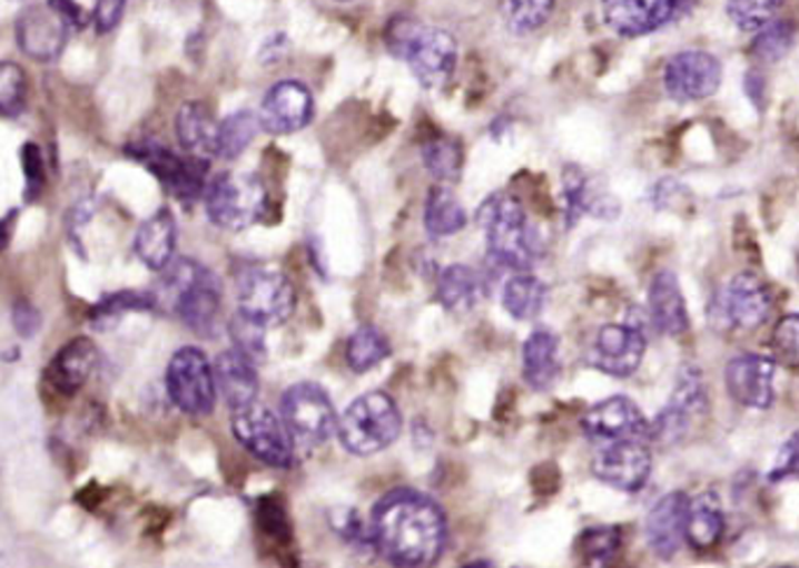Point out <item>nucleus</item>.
Instances as JSON below:
<instances>
[{
    "mask_svg": "<svg viewBox=\"0 0 799 568\" xmlns=\"http://www.w3.org/2000/svg\"><path fill=\"white\" fill-rule=\"evenodd\" d=\"M374 552L403 568L433 566L446 550L450 525L442 506L418 489L400 487L372 508Z\"/></svg>",
    "mask_w": 799,
    "mask_h": 568,
    "instance_id": "f257e3e1",
    "label": "nucleus"
},
{
    "mask_svg": "<svg viewBox=\"0 0 799 568\" xmlns=\"http://www.w3.org/2000/svg\"><path fill=\"white\" fill-rule=\"evenodd\" d=\"M477 225L493 265L512 272L531 270L537 255V236L520 199L507 193L486 197L477 208Z\"/></svg>",
    "mask_w": 799,
    "mask_h": 568,
    "instance_id": "f03ea898",
    "label": "nucleus"
},
{
    "mask_svg": "<svg viewBox=\"0 0 799 568\" xmlns=\"http://www.w3.org/2000/svg\"><path fill=\"white\" fill-rule=\"evenodd\" d=\"M161 288L171 302V310L187 327L199 335L214 333L223 306V283L216 272L197 259L185 257L167 267Z\"/></svg>",
    "mask_w": 799,
    "mask_h": 568,
    "instance_id": "7ed1b4c3",
    "label": "nucleus"
},
{
    "mask_svg": "<svg viewBox=\"0 0 799 568\" xmlns=\"http://www.w3.org/2000/svg\"><path fill=\"white\" fill-rule=\"evenodd\" d=\"M403 431V414L384 391L356 398L337 421V438L348 454L372 457L388 449Z\"/></svg>",
    "mask_w": 799,
    "mask_h": 568,
    "instance_id": "20e7f679",
    "label": "nucleus"
},
{
    "mask_svg": "<svg viewBox=\"0 0 799 568\" xmlns=\"http://www.w3.org/2000/svg\"><path fill=\"white\" fill-rule=\"evenodd\" d=\"M388 42L426 89H442L454 78L458 45L452 33L435 27H421V23H400L397 33L391 36Z\"/></svg>",
    "mask_w": 799,
    "mask_h": 568,
    "instance_id": "39448f33",
    "label": "nucleus"
},
{
    "mask_svg": "<svg viewBox=\"0 0 799 568\" xmlns=\"http://www.w3.org/2000/svg\"><path fill=\"white\" fill-rule=\"evenodd\" d=\"M206 216L220 229L244 232L267 213V187L257 174H220L206 185Z\"/></svg>",
    "mask_w": 799,
    "mask_h": 568,
    "instance_id": "423d86ee",
    "label": "nucleus"
},
{
    "mask_svg": "<svg viewBox=\"0 0 799 568\" xmlns=\"http://www.w3.org/2000/svg\"><path fill=\"white\" fill-rule=\"evenodd\" d=\"M231 435L260 463L286 470L295 461V447L288 425L260 402H248L244 408L231 410Z\"/></svg>",
    "mask_w": 799,
    "mask_h": 568,
    "instance_id": "0eeeda50",
    "label": "nucleus"
},
{
    "mask_svg": "<svg viewBox=\"0 0 799 568\" xmlns=\"http://www.w3.org/2000/svg\"><path fill=\"white\" fill-rule=\"evenodd\" d=\"M239 314L260 323L263 327H278L290 321L297 306L293 281L272 267H246L237 281Z\"/></svg>",
    "mask_w": 799,
    "mask_h": 568,
    "instance_id": "6e6552de",
    "label": "nucleus"
},
{
    "mask_svg": "<svg viewBox=\"0 0 799 568\" xmlns=\"http://www.w3.org/2000/svg\"><path fill=\"white\" fill-rule=\"evenodd\" d=\"M771 306L773 297L767 283L756 274L741 272L727 281L713 297L709 314L716 327L724 333H750L767 321Z\"/></svg>",
    "mask_w": 799,
    "mask_h": 568,
    "instance_id": "1a4fd4ad",
    "label": "nucleus"
},
{
    "mask_svg": "<svg viewBox=\"0 0 799 568\" xmlns=\"http://www.w3.org/2000/svg\"><path fill=\"white\" fill-rule=\"evenodd\" d=\"M280 419L293 440L318 447L337 433V412L331 395L314 382L293 384L280 395Z\"/></svg>",
    "mask_w": 799,
    "mask_h": 568,
    "instance_id": "9d476101",
    "label": "nucleus"
},
{
    "mask_svg": "<svg viewBox=\"0 0 799 568\" xmlns=\"http://www.w3.org/2000/svg\"><path fill=\"white\" fill-rule=\"evenodd\" d=\"M167 391L174 405L190 417H208L216 408V374L197 346L178 349L167 368Z\"/></svg>",
    "mask_w": 799,
    "mask_h": 568,
    "instance_id": "9b49d317",
    "label": "nucleus"
},
{
    "mask_svg": "<svg viewBox=\"0 0 799 568\" xmlns=\"http://www.w3.org/2000/svg\"><path fill=\"white\" fill-rule=\"evenodd\" d=\"M127 155L144 164V167L164 185V189H169L176 199L185 204L199 199L206 193L208 159H199L193 155L180 157L169 148L152 144V140L127 146Z\"/></svg>",
    "mask_w": 799,
    "mask_h": 568,
    "instance_id": "f8f14e48",
    "label": "nucleus"
},
{
    "mask_svg": "<svg viewBox=\"0 0 799 568\" xmlns=\"http://www.w3.org/2000/svg\"><path fill=\"white\" fill-rule=\"evenodd\" d=\"M645 346L648 342L639 323H608L599 330L590 351H586V363L608 376L627 379L641 368Z\"/></svg>",
    "mask_w": 799,
    "mask_h": 568,
    "instance_id": "ddd939ff",
    "label": "nucleus"
},
{
    "mask_svg": "<svg viewBox=\"0 0 799 568\" xmlns=\"http://www.w3.org/2000/svg\"><path fill=\"white\" fill-rule=\"evenodd\" d=\"M594 478L618 491H641L652 472V454L645 440H618L601 444L592 461Z\"/></svg>",
    "mask_w": 799,
    "mask_h": 568,
    "instance_id": "4468645a",
    "label": "nucleus"
},
{
    "mask_svg": "<svg viewBox=\"0 0 799 568\" xmlns=\"http://www.w3.org/2000/svg\"><path fill=\"white\" fill-rule=\"evenodd\" d=\"M582 433L596 444L618 440H650V423L631 398L613 395L586 410L582 417Z\"/></svg>",
    "mask_w": 799,
    "mask_h": 568,
    "instance_id": "2eb2a0df",
    "label": "nucleus"
},
{
    "mask_svg": "<svg viewBox=\"0 0 799 568\" xmlns=\"http://www.w3.org/2000/svg\"><path fill=\"white\" fill-rule=\"evenodd\" d=\"M722 80L720 61L701 50L678 52L664 66V89L680 104L709 99L718 91Z\"/></svg>",
    "mask_w": 799,
    "mask_h": 568,
    "instance_id": "dca6fc26",
    "label": "nucleus"
},
{
    "mask_svg": "<svg viewBox=\"0 0 799 568\" xmlns=\"http://www.w3.org/2000/svg\"><path fill=\"white\" fill-rule=\"evenodd\" d=\"M21 52L36 61H55L66 47L68 19L52 6H31L14 23Z\"/></svg>",
    "mask_w": 799,
    "mask_h": 568,
    "instance_id": "f3484780",
    "label": "nucleus"
},
{
    "mask_svg": "<svg viewBox=\"0 0 799 568\" xmlns=\"http://www.w3.org/2000/svg\"><path fill=\"white\" fill-rule=\"evenodd\" d=\"M777 363L760 353H741L724 368V386L743 408L769 410L773 405Z\"/></svg>",
    "mask_w": 799,
    "mask_h": 568,
    "instance_id": "a211bd4d",
    "label": "nucleus"
},
{
    "mask_svg": "<svg viewBox=\"0 0 799 568\" xmlns=\"http://www.w3.org/2000/svg\"><path fill=\"white\" fill-rule=\"evenodd\" d=\"M260 127L269 134L286 136L307 127L314 117L312 91L297 80L274 85L260 106Z\"/></svg>",
    "mask_w": 799,
    "mask_h": 568,
    "instance_id": "6ab92c4d",
    "label": "nucleus"
},
{
    "mask_svg": "<svg viewBox=\"0 0 799 568\" xmlns=\"http://www.w3.org/2000/svg\"><path fill=\"white\" fill-rule=\"evenodd\" d=\"M690 496L685 491H671L652 506L645 517L648 548L660 557L671 559L685 540Z\"/></svg>",
    "mask_w": 799,
    "mask_h": 568,
    "instance_id": "aec40b11",
    "label": "nucleus"
},
{
    "mask_svg": "<svg viewBox=\"0 0 799 568\" xmlns=\"http://www.w3.org/2000/svg\"><path fill=\"white\" fill-rule=\"evenodd\" d=\"M678 0H601L603 19L624 38L648 36L673 17Z\"/></svg>",
    "mask_w": 799,
    "mask_h": 568,
    "instance_id": "412c9836",
    "label": "nucleus"
},
{
    "mask_svg": "<svg viewBox=\"0 0 799 568\" xmlns=\"http://www.w3.org/2000/svg\"><path fill=\"white\" fill-rule=\"evenodd\" d=\"M582 216L615 221L620 216V204L603 189H596L582 169L566 167L563 172V221H566V227H575Z\"/></svg>",
    "mask_w": 799,
    "mask_h": 568,
    "instance_id": "4be33fe9",
    "label": "nucleus"
},
{
    "mask_svg": "<svg viewBox=\"0 0 799 568\" xmlns=\"http://www.w3.org/2000/svg\"><path fill=\"white\" fill-rule=\"evenodd\" d=\"M648 319L662 335L680 337L690 330L688 304L673 272H657L648 288Z\"/></svg>",
    "mask_w": 799,
    "mask_h": 568,
    "instance_id": "5701e85b",
    "label": "nucleus"
},
{
    "mask_svg": "<svg viewBox=\"0 0 799 568\" xmlns=\"http://www.w3.org/2000/svg\"><path fill=\"white\" fill-rule=\"evenodd\" d=\"M99 365V349L89 337L68 342L47 368V382L63 395L78 393Z\"/></svg>",
    "mask_w": 799,
    "mask_h": 568,
    "instance_id": "b1692460",
    "label": "nucleus"
},
{
    "mask_svg": "<svg viewBox=\"0 0 799 568\" xmlns=\"http://www.w3.org/2000/svg\"><path fill=\"white\" fill-rule=\"evenodd\" d=\"M176 218L169 208H159L157 213L138 227L134 251L140 263L152 272H164L174 259L176 251Z\"/></svg>",
    "mask_w": 799,
    "mask_h": 568,
    "instance_id": "393cba45",
    "label": "nucleus"
},
{
    "mask_svg": "<svg viewBox=\"0 0 799 568\" xmlns=\"http://www.w3.org/2000/svg\"><path fill=\"white\" fill-rule=\"evenodd\" d=\"M216 389L225 398L229 410H237L257 400L260 391V379H257L255 363L248 361L237 349L223 351L214 363Z\"/></svg>",
    "mask_w": 799,
    "mask_h": 568,
    "instance_id": "a878e982",
    "label": "nucleus"
},
{
    "mask_svg": "<svg viewBox=\"0 0 799 568\" xmlns=\"http://www.w3.org/2000/svg\"><path fill=\"white\" fill-rule=\"evenodd\" d=\"M522 372L524 382L533 391H548L554 386L561 372L556 333L545 327L533 330L522 349Z\"/></svg>",
    "mask_w": 799,
    "mask_h": 568,
    "instance_id": "bb28decb",
    "label": "nucleus"
},
{
    "mask_svg": "<svg viewBox=\"0 0 799 568\" xmlns=\"http://www.w3.org/2000/svg\"><path fill=\"white\" fill-rule=\"evenodd\" d=\"M218 129L220 125L214 120L204 104L190 101L185 104L176 115V134L180 146L187 155L210 159L218 157Z\"/></svg>",
    "mask_w": 799,
    "mask_h": 568,
    "instance_id": "cd10ccee",
    "label": "nucleus"
},
{
    "mask_svg": "<svg viewBox=\"0 0 799 568\" xmlns=\"http://www.w3.org/2000/svg\"><path fill=\"white\" fill-rule=\"evenodd\" d=\"M482 278L467 265H450L437 276V302L444 312L467 314L473 312L482 297Z\"/></svg>",
    "mask_w": 799,
    "mask_h": 568,
    "instance_id": "c85d7f7f",
    "label": "nucleus"
},
{
    "mask_svg": "<svg viewBox=\"0 0 799 568\" xmlns=\"http://www.w3.org/2000/svg\"><path fill=\"white\" fill-rule=\"evenodd\" d=\"M724 533V512L716 491H703L690 501L685 540L699 552L711 550Z\"/></svg>",
    "mask_w": 799,
    "mask_h": 568,
    "instance_id": "c756f323",
    "label": "nucleus"
},
{
    "mask_svg": "<svg viewBox=\"0 0 799 568\" xmlns=\"http://www.w3.org/2000/svg\"><path fill=\"white\" fill-rule=\"evenodd\" d=\"M503 310L516 321H533L545 310L548 286L543 281L526 272H516L505 281L501 293Z\"/></svg>",
    "mask_w": 799,
    "mask_h": 568,
    "instance_id": "7c9ffc66",
    "label": "nucleus"
},
{
    "mask_svg": "<svg viewBox=\"0 0 799 568\" xmlns=\"http://www.w3.org/2000/svg\"><path fill=\"white\" fill-rule=\"evenodd\" d=\"M423 225H426L428 234L435 236V239L452 236L467 225V213L450 187L435 185L431 189L426 208H423Z\"/></svg>",
    "mask_w": 799,
    "mask_h": 568,
    "instance_id": "2f4dec72",
    "label": "nucleus"
},
{
    "mask_svg": "<svg viewBox=\"0 0 799 568\" xmlns=\"http://www.w3.org/2000/svg\"><path fill=\"white\" fill-rule=\"evenodd\" d=\"M391 342L374 325H361L346 342V365L356 374H365L391 356Z\"/></svg>",
    "mask_w": 799,
    "mask_h": 568,
    "instance_id": "473e14b6",
    "label": "nucleus"
},
{
    "mask_svg": "<svg viewBox=\"0 0 799 568\" xmlns=\"http://www.w3.org/2000/svg\"><path fill=\"white\" fill-rule=\"evenodd\" d=\"M667 408L680 417H685L688 421L707 412V408H709L707 384H703V376L694 365L680 368Z\"/></svg>",
    "mask_w": 799,
    "mask_h": 568,
    "instance_id": "72a5a7b5",
    "label": "nucleus"
},
{
    "mask_svg": "<svg viewBox=\"0 0 799 568\" xmlns=\"http://www.w3.org/2000/svg\"><path fill=\"white\" fill-rule=\"evenodd\" d=\"M423 167L440 183H454L463 172V148L456 138L437 136L421 148Z\"/></svg>",
    "mask_w": 799,
    "mask_h": 568,
    "instance_id": "f704fd0d",
    "label": "nucleus"
},
{
    "mask_svg": "<svg viewBox=\"0 0 799 568\" xmlns=\"http://www.w3.org/2000/svg\"><path fill=\"white\" fill-rule=\"evenodd\" d=\"M260 127V117L250 110H239L229 115L218 129V157L237 159L250 144Z\"/></svg>",
    "mask_w": 799,
    "mask_h": 568,
    "instance_id": "c9c22d12",
    "label": "nucleus"
},
{
    "mask_svg": "<svg viewBox=\"0 0 799 568\" xmlns=\"http://www.w3.org/2000/svg\"><path fill=\"white\" fill-rule=\"evenodd\" d=\"M556 0H503V19L512 33H533L545 27Z\"/></svg>",
    "mask_w": 799,
    "mask_h": 568,
    "instance_id": "e433bc0d",
    "label": "nucleus"
},
{
    "mask_svg": "<svg viewBox=\"0 0 799 568\" xmlns=\"http://www.w3.org/2000/svg\"><path fill=\"white\" fill-rule=\"evenodd\" d=\"M622 531L618 527H592L580 536L582 559L590 566H605L620 555Z\"/></svg>",
    "mask_w": 799,
    "mask_h": 568,
    "instance_id": "4c0bfd02",
    "label": "nucleus"
},
{
    "mask_svg": "<svg viewBox=\"0 0 799 568\" xmlns=\"http://www.w3.org/2000/svg\"><path fill=\"white\" fill-rule=\"evenodd\" d=\"M783 0H727V14L743 33L765 29L777 17Z\"/></svg>",
    "mask_w": 799,
    "mask_h": 568,
    "instance_id": "58836bf2",
    "label": "nucleus"
},
{
    "mask_svg": "<svg viewBox=\"0 0 799 568\" xmlns=\"http://www.w3.org/2000/svg\"><path fill=\"white\" fill-rule=\"evenodd\" d=\"M229 340H231V349H237L239 353L248 361L265 363L267 361V342H265V330L260 323H255L250 319H246L244 314L237 312L229 321Z\"/></svg>",
    "mask_w": 799,
    "mask_h": 568,
    "instance_id": "ea45409f",
    "label": "nucleus"
},
{
    "mask_svg": "<svg viewBox=\"0 0 799 568\" xmlns=\"http://www.w3.org/2000/svg\"><path fill=\"white\" fill-rule=\"evenodd\" d=\"M155 302H157V297L148 295V293H134V291L112 293V295H106L97 306H93V310L89 312V319L110 323V319H120L127 312H148V310H152Z\"/></svg>",
    "mask_w": 799,
    "mask_h": 568,
    "instance_id": "a19ab883",
    "label": "nucleus"
},
{
    "mask_svg": "<svg viewBox=\"0 0 799 568\" xmlns=\"http://www.w3.org/2000/svg\"><path fill=\"white\" fill-rule=\"evenodd\" d=\"M771 353L779 365L799 372V314L783 316L773 327Z\"/></svg>",
    "mask_w": 799,
    "mask_h": 568,
    "instance_id": "79ce46f5",
    "label": "nucleus"
},
{
    "mask_svg": "<svg viewBox=\"0 0 799 568\" xmlns=\"http://www.w3.org/2000/svg\"><path fill=\"white\" fill-rule=\"evenodd\" d=\"M27 101V74L12 61H0V115H14Z\"/></svg>",
    "mask_w": 799,
    "mask_h": 568,
    "instance_id": "37998d69",
    "label": "nucleus"
},
{
    "mask_svg": "<svg viewBox=\"0 0 799 568\" xmlns=\"http://www.w3.org/2000/svg\"><path fill=\"white\" fill-rule=\"evenodd\" d=\"M753 45V55L762 61H779L788 55L795 31L788 21H769Z\"/></svg>",
    "mask_w": 799,
    "mask_h": 568,
    "instance_id": "c03bdc74",
    "label": "nucleus"
},
{
    "mask_svg": "<svg viewBox=\"0 0 799 568\" xmlns=\"http://www.w3.org/2000/svg\"><path fill=\"white\" fill-rule=\"evenodd\" d=\"M331 522L335 527V531L339 533V538L348 546H354L361 552H374V540H372V529L369 522L365 525L361 515L354 508H339L333 512Z\"/></svg>",
    "mask_w": 799,
    "mask_h": 568,
    "instance_id": "a18cd8bd",
    "label": "nucleus"
},
{
    "mask_svg": "<svg viewBox=\"0 0 799 568\" xmlns=\"http://www.w3.org/2000/svg\"><path fill=\"white\" fill-rule=\"evenodd\" d=\"M786 480H799V431L792 433L781 444L769 472V482H786Z\"/></svg>",
    "mask_w": 799,
    "mask_h": 568,
    "instance_id": "49530a36",
    "label": "nucleus"
},
{
    "mask_svg": "<svg viewBox=\"0 0 799 568\" xmlns=\"http://www.w3.org/2000/svg\"><path fill=\"white\" fill-rule=\"evenodd\" d=\"M21 164L23 178H27V199L33 202L45 187V161L36 144H27L21 148Z\"/></svg>",
    "mask_w": 799,
    "mask_h": 568,
    "instance_id": "de8ad7c7",
    "label": "nucleus"
},
{
    "mask_svg": "<svg viewBox=\"0 0 799 568\" xmlns=\"http://www.w3.org/2000/svg\"><path fill=\"white\" fill-rule=\"evenodd\" d=\"M12 325L21 337H33L40 327V312L27 300H19L12 306Z\"/></svg>",
    "mask_w": 799,
    "mask_h": 568,
    "instance_id": "09e8293b",
    "label": "nucleus"
},
{
    "mask_svg": "<svg viewBox=\"0 0 799 568\" xmlns=\"http://www.w3.org/2000/svg\"><path fill=\"white\" fill-rule=\"evenodd\" d=\"M125 6L127 0H99L97 12H93V23H97L99 33H108L120 23L125 14Z\"/></svg>",
    "mask_w": 799,
    "mask_h": 568,
    "instance_id": "8fccbe9b",
    "label": "nucleus"
},
{
    "mask_svg": "<svg viewBox=\"0 0 799 568\" xmlns=\"http://www.w3.org/2000/svg\"><path fill=\"white\" fill-rule=\"evenodd\" d=\"M14 216H17V210H10L8 216L0 221V251H6L10 239H12V225H14L12 221H14Z\"/></svg>",
    "mask_w": 799,
    "mask_h": 568,
    "instance_id": "3c124183",
    "label": "nucleus"
}]
</instances>
